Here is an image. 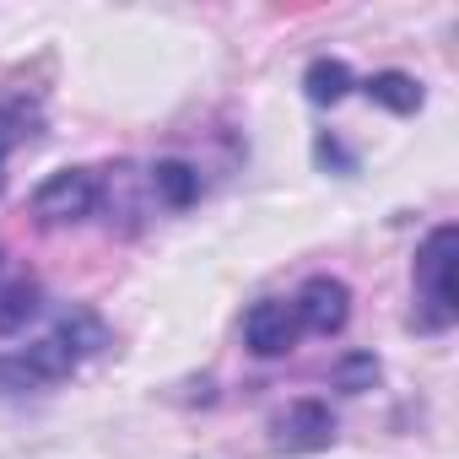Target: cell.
<instances>
[{
    "instance_id": "1",
    "label": "cell",
    "mask_w": 459,
    "mask_h": 459,
    "mask_svg": "<svg viewBox=\"0 0 459 459\" xmlns=\"http://www.w3.org/2000/svg\"><path fill=\"white\" fill-rule=\"evenodd\" d=\"M103 346H108V325L92 308H71L49 335H39L33 346H17V351L0 357V394H28V389L65 384Z\"/></svg>"
},
{
    "instance_id": "2",
    "label": "cell",
    "mask_w": 459,
    "mask_h": 459,
    "mask_svg": "<svg viewBox=\"0 0 459 459\" xmlns=\"http://www.w3.org/2000/svg\"><path fill=\"white\" fill-rule=\"evenodd\" d=\"M454 249H459V227H454V221L432 227L427 244L416 249V271H411V281H416V314H411V325H416L421 335H443V330L459 319V298H454Z\"/></svg>"
},
{
    "instance_id": "3",
    "label": "cell",
    "mask_w": 459,
    "mask_h": 459,
    "mask_svg": "<svg viewBox=\"0 0 459 459\" xmlns=\"http://www.w3.org/2000/svg\"><path fill=\"white\" fill-rule=\"evenodd\" d=\"M108 200V178L98 168H60L33 189V216L39 221H87Z\"/></svg>"
},
{
    "instance_id": "4",
    "label": "cell",
    "mask_w": 459,
    "mask_h": 459,
    "mask_svg": "<svg viewBox=\"0 0 459 459\" xmlns=\"http://www.w3.org/2000/svg\"><path fill=\"white\" fill-rule=\"evenodd\" d=\"M292 308H298V325L308 335H341L346 319H351V287L341 276H308L298 287Z\"/></svg>"
},
{
    "instance_id": "5",
    "label": "cell",
    "mask_w": 459,
    "mask_h": 459,
    "mask_svg": "<svg viewBox=\"0 0 459 459\" xmlns=\"http://www.w3.org/2000/svg\"><path fill=\"white\" fill-rule=\"evenodd\" d=\"M303 325H298V308L292 298H260L249 314H244V341L255 357H287L298 346Z\"/></svg>"
},
{
    "instance_id": "6",
    "label": "cell",
    "mask_w": 459,
    "mask_h": 459,
    "mask_svg": "<svg viewBox=\"0 0 459 459\" xmlns=\"http://www.w3.org/2000/svg\"><path fill=\"white\" fill-rule=\"evenodd\" d=\"M335 443V416L325 400H298L276 416V448L281 454H319Z\"/></svg>"
},
{
    "instance_id": "7",
    "label": "cell",
    "mask_w": 459,
    "mask_h": 459,
    "mask_svg": "<svg viewBox=\"0 0 459 459\" xmlns=\"http://www.w3.org/2000/svg\"><path fill=\"white\" fill-rule=\"evenodd\" d=\"M362 92H368V103H378V108H389V114H416V108L427 103L421 82L405 76V71H378V76L362 82Z\"/></svg>"
},
{
    "instance_id": "8",
    "label": "cell",
    "mask_w": 459,
    "mask_h": 459,
    "mask_svg": "<svg viewBox=\"0 0 459 459\" xmlns=\"http://www.w3.org/2000/svg\"><path fill=\"white\" fill-rule=\"evenodd\" d=\"M152 195H157L162 205L184 211V205H195V195H200V173H195L189 162L168 157V162H157V168H152Z\"/></svg>"
},
{
    "instance_id": "9",
    "label": "cell",
    "mask_w": 459,
    "mask_h": 459,
    "mask_svg": "<svg viewBox=\"0 0 459 459\" xmlns=\"http://www.w3.org/2000/svg\"><path fill=\"white\" fill-rule=\"evenodd\" d=\"M351 87H357V82H351L346 60H314V65L303 71V92H308V103H319V108H335Z\"/></svg>"
},
{
    "instance_id": "10",
    "label": "cell",
    "mask_w": 459,
    "mask_h": 459,
    "mask_svg": "<svg viewBox=\"0 0 459 459\" xmlns=\"http://www.w3.org/2000/svg\"><path fill=\"white\" fill-rule=\"evenodd\" d=\"M39 281L28 276V281H12V287H0V335H17L33 314H39Z\"/></svg>"
},
{
    "instance_id": "11",
    "label": "cell",
    "mask_w": 459,
    "mask_h": 459,
    "mask_svg": "<svg viewBox=\"0 0 459 459\" xmlns=\"http://www.w3.org/2000/svg\"><path fill=\"white\" fill-rule=\"evenodd\" d=\"M373 378H378V362H373L368 351H351V357H341V368H335V389H346V394L373 389Z\"/></svg>"
},
{
    "instance_id": "12",
    "label": "cell",
    "mask_w": 459,
    "mask_h": 459,
    "mask_svg": "<svg viewBox=\"0 0 459 459\" xmlns=\"http://www.w3.org/2000/svg\"><path fill=\"white\" fill-rule=\"evenodd\" d=\"M17 108L6 103V108H0V178H6V152H12V141H17Z\"/></svg>"
},
{
    "instance_id": "13",
    "label": "cell",
    "mask_w": 459,
    "mask_h": 459,
    "mask_svg": "<svg viewBox=\"0 0 459 459\" xmlns=\"http://www.w3.org/2000/svg\"><path fill=\"white\" fill-rule=\"evenodd\" d=\"M0 265H6V255H0Z\"/></svg>"
}]
</instances>
